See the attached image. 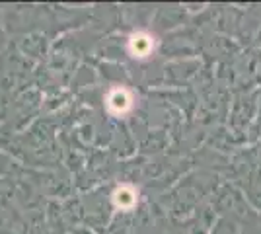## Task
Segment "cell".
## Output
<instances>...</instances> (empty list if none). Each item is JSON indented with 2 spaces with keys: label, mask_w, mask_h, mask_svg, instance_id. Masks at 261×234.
Wrapping results in <instances>:
<instances>
[{
  "label": "cell",
  "mask_w": 261,
  "mask_h": 234,
  "mask_svg": "<svg viewBox=\"0 0 261 234\" xmlns=\"http://www.w3.org/2000/svg\"><path fill=\"white\" fill-rule=\"evenodd\" d=\"M109 108L113 110V112H125L127 108L130 106V98L127 96V92H123V90H117V92H113L111 96H109Z\"/></svg>",
  "instance_id": "obj_1"
}]
</instances>
